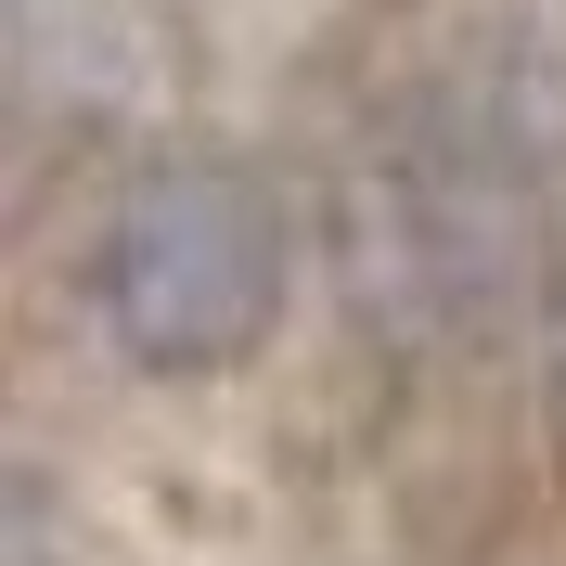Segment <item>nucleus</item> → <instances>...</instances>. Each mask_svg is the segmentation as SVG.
I'll use <instances>...</instances> for the list:
<instances>
[{
    "label": "nucleus",
    "mask_w": 566,
    "mask_h": 566,
    "mask_svg": "<svg viewBox=\"0 0 566 566\" xmlns=\"http://www.w3.org/2000/svg\"><path fill=\"white\" fill-rule=\"evenodd\" d=\"M104 335L155 374H219L283 322V219L232 168H155L116 193L91 245Z\"/></svg>",
    "instance_id": "obj_1"
}]
</instances>
